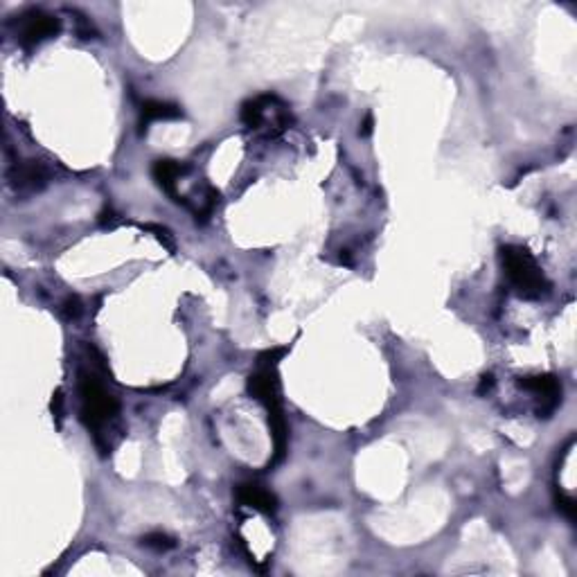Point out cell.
<instances>
[{
	"label": "cell",
	"instance_id": "obj_15",
	"mask_svg": "<svg viewBox=\"0 0 577 577\" xmlns=\"http://www.w3.org/2000/svg\"><path fill=\"white\" fill-rule=\"evenodd\" d=\"M492 386H494V374H482L480 377V386H478V393H487V391H492Z\"/></svg>",
	"mask_w": 577,
	"mask_h": 577
},
{
	"label": "cell",
	"instance_id": "obj_11",
	"mask_svg": "<svg viewBox=\"0 0 577 577\" xmlns=\"http://www.w3.org/2000/svg\"><path fill=\"white\" fill-rule=\"evenodd\" d=\"M145 230H151L156 232V237H158V241L162 246H167L169 251H176V244H174V237H171V232L167 228H162V225H156V223H147L143 225Z\"/></svg>",
	"mask_w": 577,
	"mask_h": 577
},
{
	"label": "cell",
	"instance_id": "obj_12",
	"mask_svg": "<svg viewBox=\"0 0 577 577\" xmlns=\"http://www.w3.org/2000/svg\"><path fill=\"white\" fill-rule=\"evenodd\" d=\"M557 508L566 514L568 519L575 521V514H577V503H575V498L573 496H568L564 492H559L557 494Z\"/></svg>",
	"mask_w": 577,
	"mask_h": 577
},
{
	"label": "cell",
	"instance_id": "obj_5",
	"mask_svg": "<svg viewBox=\"0 0 577 577\" xmlns=\"http://www.w3.org/2000/svg\"><path fill=\"white\" fill-rule=\"evenodd\" d=\"M521 388H526V391H532L535 395H539L541 400L545 402L543 408L539 413H543V417H548V413L555 410V406L559 404V395H561V386L557 377H552V374H537V377H526L519 381Z\"/></svg>",
	"mask_w": 577,
	"mask_h": 577
},
{
	"label": "cell",
	"instance_id": "obj_14",
	"mask_svg": "<svg viewBox=\"0 0 577 577\" xmlns=\"http://www.w3.org/2000/svg\"><path fill=\"white\" fill-rule=\"evenodd\" d=\"M61 410H64V397H61V391H57L52 397V415L61 419Z\"/></svg>",
	"mask_w": 577,
	"mask_h": 577
},
{
	"label": "cell",
	"instance_id": "obj_2",
	"mask_svg": "<svg viewBox=\"0 0 577 577\" xmlns=\"http://www.w3.org/2000/svg\"><path fill=\"white\" fill-rule=\"evenodd\" d=\"M79 400H82V419L88 428H99L108 424L118 415V400L99 384L93 372L79 374Z\"/></svg>",
	"mask_w": 577,
	"mask_h": 577
},
{
	"label": "cell",
	"instance_id": "obj_10",
	"mask_svg": "<svg viewBox=\"0 0 577 577\" xmlns=\"http://www.w3.org/2000/svg\"><path fill=\"white\" fill-rule=\"evenodd\" d=\"M143 545L154 548V550H169V548H174V539L162 532H154V535L143 537Z\"/></svg>",
	"mask_w": 577,
	"mask_h": 577
},
{
	"label": "cell",
	"instance_id": "obj_8",
	"mask_svg": "<svg viewBox=\"0 0 577 577\" xmlns=\"http://www.w3.org/2000/svg\"><path fill=\"white\" fill-rule=\"evenodd\" d=\"M140 113H143V124H149L154 120H176L181 118V108L176 104H169V102H145L143 108H140Z\"/></svg>",
	"mask_w": 577,
	"mask_h": 577
},
{
	"label": "cell",
	"instance_id": "obj_16",
	"mask_svg": "<svg viewBox=\"0 0 577 577\" xmlns=\"http://www.w3.org/2000/svg\"><path fill=\"white\" fill-rule=\"evenodd\" d=\"M372 134V115H368L363 122V129H361V136H370Z\"/></svg>",
	"mask_w": 577,
	"mask_h": 577
},
{
	"label": "cell",
	"instance_id": "obj_1",
	"mask_svg": "<svg viewBox=\"0 0 577 577\" xmlns=\"http://www.w3.org/2000/svg\"><path fill=\"white\" fill-rule=\"evenodd\" d=\"M501 264L508 280L512 282L514 291H517L521 298H541V295L548 293L550 282L545 280L543 271L539 269V264L532 255H530L528 248L524 246H503L501 248Z\"/></svg>",
	"mask_w": 577,
	"mask_h": 577
},
{
	"label": "cell",
	"instance_id": "obj_13",
	"mask_svg": "<svg viewBox=\"0 0 577 577\" xmlns=\"http://www.w3.org/2000/svg\"><path fill=\"white\" fill-rule=\"evenodd\" d=\"M64 311H66V318H77V316H79V311H82L79 298H68L66 305H64Z\"/></svg>",
	"mask_w": 577,
	"mask_h": 577
},
{
	"label": "cell",
	"instance_id": "obj_4",
	"mask_svg": "<svg viewBox=\"0 0 577 577\" xmlns=\"http://www.w3.org/2000/svg\"><path fill=\"white\" fill-rule=\"evenodd\" d=\"M61 32V21L57 16H50L45 12H29L25 16H21V41L25 45H38L45 38H52Z\"/></svg>",
	"mask_w": 577,
	"mask_h": 577
},
{
	"label": "cell",
	"instance_id": "obj_7",
	"mask_svg": "<svg viewBox=\"0 0 577 577\" xmlns=\"http://www.w3.org/2000/svg\"><path fill=\"white\" fill-rule=\"evenodd\" d=\"M183 171H185V165H181L178 160L162 158V160L154 162L151 174L156 178V183L162 187V192H167L174 201H181L178 199V178L183 176Z\"/></svg>",
	"mask_w": 577,
	"mask_h": 577
},
{
	"label": "cell",
	"instance_id": "obj_9",
	"mask_svg": "<svg viewBox=\"0 0 577 577\" xmlns=\"http://www.w3.org/2000/svg\"><path fill=\"white\" fill-rule=\"evenodd\" d=\"M16 178H19V185H36L38 181H43V171L34 162H29V165H21L16 167Z\"/></svg>",
	"mask_w": 577,
	"mask_h": 577
},
{
	"label": "cell",
	"instance_id": "obj_6",
	"mask_svg": "<svg viewBox=\"0 0 577 577\" xmlns=\"http://www.w3.org/2000/svg\"><path fill=\"white\" fill-rule=\"evenodd\" d=\"M237 501L246 508H253L262 514H273L278 510V498L267 487L257 482H241L237 485Z\"/></svg>",
	"mask_w": 577,
	"mask_h": 577
},
{
	"label": "cell",
	"instance_id": "obj_3",
	"mask_svg": "<svg viewBox=\"0 0 577 577\" xmlns=\"http://www.w3.org/2000/svg\"><path fill=\"white\" fill-rule=\"evenodd\" d=\"M248 393L260 404H264V408H280L282 400H280V377H278V365H260L257 370L248 377Z\"/></svg>",
	"mask_w": 577,
	"mask_h": 577
}]
</instances>
